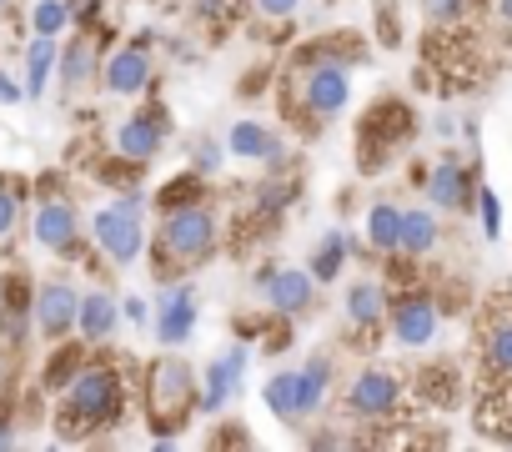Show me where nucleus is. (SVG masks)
Listing matches in <instances>:
<instances>
[{"mask_svg":"<svg viewBox=\"0 0 512 452\" xmlns=\"http://www.w3.org/2000/svg\"><path fill=\"white\" fill-rule=\"evenodd\" d=\"M91 237H96V247H101L116 267H131V262L141 257V247H146L141 196L131 191V196H121L116 206H101V211L91 216Z\"/></svg>","mask_w":512,"mask_h":452,"instance_id":"f03ea898","label":"nucleus"},{"mask_svg":"<svg viewBox=\"0 0 512 452\" xmlns=\"http://www.w3.org/2000/svg\"><path fill=\"white\" fill-rule=\"evenodd\" d=\"M51 66H56V46H51V36H36V46L26 56V96L31 101H41V91L51 81Z\"/></svg>","mask_w":512,"mask_h":452,"instance_id":"b1692460","label":"nucleus"},{"mask_svg":"<svg viewBox=\"0 0 512 452\" xmlns=\"http://www.w3.org/2000/svg\"><path fill=\"white\" fill-rule=\"evenodd\" d=\"M196 327V292L191 287H176L161 307H156V342L166 347H181Z\"/></svg>","mask_w":512,"mask_h":452,"instance_id":"ddd939ff","label":"nucleus"},{"mask_svg":"<svg viewBox=\"0 0 512 452\" xmlns=\"http://www.w3.org/2000/svg\"><path fill=\"white\" fill-rule=\"evenodd\" d=\"M377 21H382V41H387V46H397V36H402V31H397V21H392V0H382V6H377Z\"/></svg>","mask_w":512,"mask_h":452,"instance_id":"72a5a7b5","label":"nucleus"},{"mask_svg":"<svg viewBox=\"0 0 512 452\" xmlns=\"http://www.w3.org/2000/svg\"><path fill=\"white\" fill-rule=\"evenodd\" d=\"M76 372H81V347H76V342H66V347L51 357V367H46V387H66Z\"/></svg>","mask_w":512,"mask_h":452,"instance_id":"cd10ccee","label":"nucleus"},{"mask_svg":"<svg viewBox=\"0 0 512 452\" xmlns=\"http://www.w3.org/2000/svg\"><path fill=\"white\" fill-rule=\"evenodd\" d=\"M0 447H11V432L6 427H0Z\"/></svg>","mask_w":512,"mask_h":452,"instance_id":"ea45409f","label":"nucleus"},{"mask_svg":"<svg viewBox=\"0 0 512 452\" xmlns=\"http://www.w3.org/2000/svg\"><path fill=\"white\" fill-rule=\"evenodd\" d=\"M161 247L181 262V267H196L211 257L216 247V216L206 206H171V216L161 221Z\"/></svg>","mask_w":512,"mask_h":452,"instance_id":"20e7f679","label":"nucleus"},{"mask_svg":"<svg viewBox=\"0 0 512 452\" xmlns=\"http://www.w3.org/2000/svg\"><path fill=\"white\" fill-rule=\"evenodd\" d=\"M347 247H352V242H347L342 232H327L322 247H317V257H312V277H317V282H332V277L342 272V262H347Z\"/></svg>","mask_w":512,"mask_h":452,"instance_id":"393cba45","label":"nucleus"},{"mask_svg":"<svg viewBox=\"0 0 512 452\" xmlns=\"http://www.w3.org/2000/svg\"><path fill=\"white\" fill-rule=\"evenodd\" d=\"M81 237V226H76V206L66 201H41L36 206V242L46 252H71Z\"/></svg>","mask_w":512,"mask_h":452,"instance_id":"9b49d317","label":"nucleus"},{"mask_svg":"<svg viewBox=\"0 0 512 452\" xmlns=\"http://www.w3.org/2000/svg\"><path fill=\"white\" fill-rule=\"evenodd\" d=\"M161 151V121L156 116H131V121H121V131H116V156H126V161H151Z\"/></svg>","mask_w":512,"mask_h":452,"instance_id":"f3484780","label":"nucleus"},{"mask_svg":"<svg viewBox=\"0 0 512 452\" xmlns=\"http://www.w3.org/2000/svg\"><path fill=\"white\" fill-rule=\"evenodd\" d=\"M196 166H201V171L211 176V171L221 166V151H216V146H201V151H196Z\"/></svg>","mask_w":512,"mask_h":452,"instance_id":"c9c22d12","label":"nucleus"},{"mask_svg":"<svg viewBox=\"0 0 512 452\" xmlns=\"http://www.w3.org/2000/svg\"><path fill=\"white\" fill-rule=\"evenodd\" d=\"M347 101H352V81L342 66H317L307 76V111L312 116H337Z\"/></svg>","mask_w":512,"mask_h":452,"instance_id":"f8f14e48","label":"nucleus"},{"mask_svg":"<svg viewBox=\"0 0 512 452\" xmlns=\"http://www.w3.org/2000/svg\"><path fill=\"white\" fill-rule=\"evenodd\" d=\"M226 146H231V156H241V161H282V141H277V131L262 126V121H236L231 136H226Z\"/></svg>","mask_w":512,"mask_h":452,"instance_id":"2eb2a0df","label":"nucleus"},{"mask_svg":"<svg viewBox=\"0 0 512 452\" xmlns=\"http://www.w3.org/2000/svg\"><path fill=\"white\" fill-rule=\"evenodd\" d=\"M427 201L437 206V211H462L467 201H472V176H467V166L457 161V156H442L432 171H427Z\"/></svg>","mask_w":512,"mask_h":452,"instance_id":"0eeeda50","label":"nucleus"},{"mask_svg":"<svg viewBox=\"0 0 512 452\" xmlns=\"http://www.w3.org/2000/svg\"><path fill=\"white\" fill-rule=\"evenodd\" d=\"M0 387H6V362H0Z\"/></svg>","mask_w":512,"mask_h":452,"instance_id":"a19ab883","label":"nucleus"},{"mask_svg":"<svg viewBox=\"0 0 512 452\" xmlns=\"http://www.w3.org/2000/svg\"><path fill=\"white\" fill-rule=\"evenodd\" d=\"M482 367L487 377H512V312L482 332Z\"/></svg>","mask_w":512,"mask_h":452,"instance_id":"412c9836","label":"nucleus"},{"mask_svg":"<svg viewBox=\"0 0 512 452\" xmlns=\"http://www.w3.org/2000/svg\"><path fill=\"white\" fill-rule=\"evenodd\" d=\"M76 327H81L86 342H106V337L116 332V302H111L106 292L81 297V302H76Z\"/></svg>","mask_w":512,"mask_h":452,"instance_id":"6ab92c4d","label":"nucleus"},{"mask_svg":"<svg viewBox=\"0 0 512 452\" xmlns=\"http://www.w3.org/2000/svg\"><path fill=\"white\" fill-rule=\"evenodd\" d=\"M16 216H21L16 196H11V191H0V237H11V226H16Z\"/></svg>","mask_w":512,"mask_h":452,"instance_id":"473e14b6","label":"nucleus"},{"mask_svg":"<svg viewBox=\"0 0 512 452\" xmlns=\"http://www.w3.org/2000/svg\"><path fill=\"white\" fill-rule=\"evenodd\" d=\"M256 11H262V16H277V21H282V16H292V11H297V0H256Z\"/></svg>","mask_w":512,"mask_h":452,"instance_id":"f704fd0d","label":"nucleus"},{"mask_svg":"<svg viewBox=\"0 0 512 452\" xmlns=\"http://www.w3.org/2000/svg\"><path fill=\"white\" fill-rule=\"evenodd\" d=\"M241 372H246V347L236 342L231 352H221V357L206 367V377H201L206 387L196 392V407H201V412H216V407L231 397V387L241 382Z\"/></svg>","mask_w":512,"mask_h":452,"instance_id":"9d476101","label":"nucleus"},{"mask_svg":"<svg viewBox=\"0 0 512 452\" xmlns=\"http://www.w3.org/2000/svg\"><path fill=\"white\" fill-rule=\"evenodd\" d=\"M397 226H402V211H397L392 201H377V206L367 211V242H372L377 252H397Z\"/></svg>","mask_w":512,"mask_h":452,"instance_id":"5701e85b","label":"nucleus"},{"mask_svg":"<svg viewBox=\"0 0 512 452\" xmlns=\"http://www.w3.org/2000/svg\"><path fill=\"white\" fill-rule=\"evenodd\" d=\"M121 372L116 367H86L66 382V407H61V432L81 437L86 427H116L121 422Z\"/></svg>","mask_w":512,"mask_h":452,"instance_id":"f257e3e1","label":"nucleus"},{"mask_svg":"<svg viewBox=\"0 0 512 452\" xmlns=\"http://www.w3.org/2000/svg\"><path fill=\"white\" fill-rule=\"evenodd\" d=\"M387 322H392V337L402 342V347H427L432 337H437V302L432 297H422V292H407V297H397L392 307H387Z\"/></svg>","mask_w":512,"mask_h":452,"instance_id":"423d86ee","label":"nucleus"},{"mask_svg":"<svg viewBox=\"0 0 512 452\" xmlns=\"http://www.w3.org/2000/svg\"><path fill=\"white\" fill-rule=\"evenodd\" d=\"M66 21H71L66 0H41V6H36V36H61Z\"/></svg>","mask_w":512,"mask_h":452,"instance_id":"c85d7f7f","label":"nucleus"},{"mask_svg":"<svg viewBox=\"0 0 512 452\" xmlns=\"http://www.w3.org/2000/svg\"><path fill=\"white\" fill-rule=\"evenodd\" d=\"M191 407H196V372L181 357H161L151 367V427L166 437L191 417Z\"/></svg>","mask_w":512,"mask_h":452,"instance_id":"7ed1b4c3","label":"nucleus"},{"mask_svg":"<svg viewBox=\"0 0 512 452\" xmlns=\"http://www.w3.org/2000/svg\"><path fill=\"white\" fill-rule=\"evenodd\" d=\"M347 317H352V327H377L382 317H387V292L377 287V282H357L352 292H347Z\"/></svg>","mask_w":512,"mask_h":452,"instance_id":"4be33fe9","label":"nucleus"},{"mask_svg":"<svg viewBox=\"0 0 512 452\" xmlns=\"http://www.w3.org/2000/svg\"><path fill=\"white\" fill-rule=\"evenodd\" d=\"M126 317H131V322H146V302H141V297H126Z\"/></svg>","mask_w":512,"mask_h":452,"instance_id":"4c0bfd02","label":"nucleus"},{"mask_svg":"<svg viewBox=\"0 0 512 452\" xmlns=\"http://www.w3.org/2000/svg\"><path fill=\"white\" fill-rule=\"evenodd\" d=\"M422 6H427V16H432V21L452 26V21H462V6H467V0H422Z\"/></svg>","mask_w":512,"mask_h":452,"instance_id":"2f4dec72","label":"nucleus"},{"mask_svg":"<svg viewBox=\"0 0 512 452\" xmlns=\"http://www.w3.org/2000/svg\"><path fill=\"white\" fill-rule=\"evenodd\" d=\"M196 196H201V181H196V176H176V186H166V191L156 196V206L171 211V206H191Z\"/></svg>","mask_w":512,"mask_h":452,"instance_id":"c756f323","label":"nucleus"},{"mask_svg":"<svg viewBox=\"0 0 512 452\" xmlns=\"http://www.w3.org/2000/svg\"><path fill=\"white\" fill-rule=\"evenodd\" d=\"M437 237H442L437 211H427V206L402 211V226H397V252H407V257H427V252L437 247Z\"/></svg>","mask_w":512,"mask_h":452,"instance_id":"dca6fc26","label":"nucleus"},{"mask_svg":"<svg viewBox=\"0 0 512 452\" xmlns=\"http://www.w3.org/2000/svg\"><path fill=\"white\" fill-rule=\"evenodd\" d=\"M101 81H106L116 96H136V91H146V81H151V56H146L141 46L116 51V56L101 66Z\"/></svg>","mask_w":512,"mask_h":452,"instance_id":"4468645a","label":"nucleus"},{"mask_svg":"<svg viewBox=\"0 0 512 452\" xmlns=\"http://www.w3.org/2000/svg\"><path fill=\"white\" fill-rule=\"evenodd\" d=\"M327 382H332V362H327V357H312V362L297 372V422L312 417V412L327 402Z\"/></svg>","mask_w":512,"mask_h":452,"instance_id":"aec40b11","label":"nucleus"},{"mask_svg":"<svg viewBox=\"0 0 512 452\" xmlns=\"http://www.w3.org/2000/svg\"><path fill=\"white\" fill-rule=\"evenodd\" d=\"M477 206H482V232L497 242V232H502V206H497V196H492L487 186L477 191Z\"/></svg>","mask_w":512,"mask_h":452,"instance_id":"7c9ffc66","label":"nucleus"},{"mask_svg":"<svg viewBox=\"0 0 512 452\" xmlns=\"http://www.w3.org/2000/svg\"><path fill=\"white\" fill-rule=\"evenodd\" d=\"M347 407H352L357 417H367V422H387V417L402 407V382H397L392 372H382V367H367V372H357V382L347 387Z\"/></svg>","mask_w":512,"mask_h":452,"instance_id":"39448f33","label":"nucleus"},{"mask_svg":"<svg viewBox=\"0 0 512 452\" xmlns=\"http://www.w3.org/2000/svg\"><path fill=\"white\" fill-rule=\"evenodd\" d=\"M497 16H502V26H512V0H497Z\"/></svg>","mask_w":512,"mask_h":452,"instance_id":"58836bf2","label":"nucleus"},{"mask_svg":"<svg viewBox=\"0 0 512 452\" xmlns=\"http://www.w3.org/2000/svg\"><path fill=\"white\" fill-rule=\"evenodd\" d=\"M21 96H26V91H21V86H16L11 76H0V101H6V106H16Z\"/></svg>","mask_w":512,"mask_h":452,"instance_id":"e433bc0d","label":"nucleus"},{"mask_svg":"<svg viewBox=\"0 0 512 452\" xmlns=\"http://www.w3.org/2000/svg\"><path fill=\"white\" fill-rule=\"evenodd\" d=\"M0 11H6V0H0Z\"/></svg>","mask_w":512,"mask_h":452,"instance_id":"79ce46f5","label":"nucleus"},{"mask_svg":"<svg viewBox=\"0 0 512 452\" xmlns=\"http://www.w3.org/2000/svg\"><path fill=\"white\" fill-rule=\"evenodd\" d=\"M36 327L46 332V337H66L71 327H76V287H66V282H46V287H36Z\"/></svg>","mask_w":512,"mask_h":452,"instance_id":"6e6552de","label":"nucleus"},{"mask_svg":"<svg viewBox=\"0 0 512 452\" xmlns=\"http://www.w3.org/2000/svg\"><path fill=\"white\" fill-rule=\"evenodd\" d=\"M407 131H412V116H407V106H397V101H382V106L362 121V141H377V146H397Z\"/></svg>","mask_w":512,"mask_h":452,"instance_id":"a211bd4d","label":"nucleus"},{"mask_svg":"<svg viewBox=\"0 0 512 452\" xmlns=\"http://www.w3.org/2000/svg\"><path fill=\"white\" fill-rule=\"evenodd\" d=\"M91 61H96V56H91V46H86V41H76L71 51H61V56H56V66H61V81H66V91H76V86H81V81L91 76Z\"/></svg>","mask_w":512,"mask_h":452,"instance_id":"bb28decb","label":"nucleus"},{"mask_svg":"<svg viewBox=\"0 0 512 452\" xmlns=\"http://www.w3.org/2000/svg\"><path fill=\"white\" fill-rule=\"evenodd\" d=\"M262 397H267V407H272L282 422H297V372H277Z\"/></svg>","mask_w":512,"mask_h":452,"instance_id":"a878e982","label":"nucleus"},{"mask_svg":"<svg viewBox=\"0 0 512 452\" xmlns=\"http://www.w3.org/2000/svg\"><path fill=\"white\" fill-rule=\"evenodd\" d=\"M262 292H267V307L282 312V317H302L312 307V272H262Z\"/></svg>","mask_w":512,"mask_h":452,"instance_id":"1a4fd4ad","label":"nucleus"}]
</instances>
